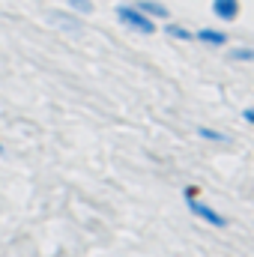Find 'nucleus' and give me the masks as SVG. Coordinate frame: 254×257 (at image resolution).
Listing matches in <instances>:
<instances>
[{
	"label": "nucleus",
	"mask_w": 254,
	"mask_h": 257,
	"mask_svg": "<svg viewBox=\"0 0 254 257\" xmlns=\"http://www.w3.org/2000/svg\"><path fill=\"white\" fill-rule=\"evenodd\" d=\"M242 120H245V123H251V126H254V105H251V108H245V111H242Z\"/></svg>",
	"instance_id": "nucleus-10"
},
{
	"label": "nucleus",
	"mask_w": 254,
	"mask_h": 257,
	"mask_svg": "<svg viewBox=\"0 0 254 257\" xmlns=\"http://www.w3.org/2000/svg\"><path fill=\"white\" fill-rule=\"evenodd\" d=\"M212 12L221 21H236L239 15V0H212Z\"/></svg>",
	"instance_id": "nucleus-3"
},
{
	"label": "nucleus",
	"mask_w": 254,
	"mask_h": 257,
	"mask_svg": "<svg viewBox=\"0 0 254 257\" xmlns=\"http://www.w3.org/2000/svg\"><path fill=\"white\" fill-rule=\"evenodd\" d=\"M0 153H3V144H0Z\"/></svg>",
	"instance_id": "nucleus-11"
},
{
	"label": "nucleus",
	"mask_w": 254,
	"mask_h": 257,
	"mask_svg": "<svg viewBox=\"0 0 254 257\" xmlns=\"http://www.w3.org/2000/svg\"><path fill=\"white\" fill-rule=\"evenodd\" d=\"M69 6L72 9H78V12H90L93 6H90V0H69Z\"/></svg>",
	"instance_id": "nucleus-9"
},
{
	"label": "nucleus",
	"mask_w": 254,
	"mask_h": 257,
	"mask_svg": "<svg viewBox=\"0 0 254 257\" xmlns=\"http://www.w3.org/2000/svg\"><path fill=\"white\" fill-rule=\"evenodd\" d=\"M230 57H233V60H245V63H254V48H236Z\"/></svg>",
	"instance_id": "nucleus-8"
},
{
	"label": "nucleus",
	"mask_w": 254,
	"mask_h": 257,
	"mask_svg": "<svg viewBox=\"0 0 254 257\" xmlns=\"http://www.w3.org/2000/svg\"><path fill=\"white\" fill-rule=\"evenodd\" d=\"M194 39H197V42H203V45H209V48H221V45L227 42V33L212 30V27H200V30L194 33Z\"/></svg>",
	"instance_id": "nucleus-4"
},
{
	"label": "nucleus",
	"mask_w": 254,
	"mask_h": 257,
	"mask_svg": "<svg viewBox=\"0 0 254 257\" xmlns=\"http://www.w3.org/2000/svg\"><path fill=\"white\" fill-rule=\"evenodd\" d=\"M165 33H168V36H174V39H183V42H191V39H194V33L186 30V27H180V24H168V27H165Z\"/></svg>",
	"instance_id": "nucleus-7"
},
{
	"label": "nucleus",
	"mask_w": 254,
	"mask_h": 257,
	"mask_svg": "<svg viewBox=\"0 0 254 257\" xmlns=\"http://www.w3.org/2000/svg\"><path fill=\"white\" fill-rule=\"evenodd\" d=\"M197 186H189L186 192H183V197H186V206H189V212L194 215V218H200L203 224H212V227H227V218L221 215V212H215L212 206H206L200 197H197Z\"/></svg>",
	"instance_id": "nucleus-1"
},
{
	"label": "nucleus",
	"mask_w": 254,
	"mask_h": 257,
	"mask_svg": "<svg viewBox=\"0 0 254 257\" xmlns=\"http://www.w3.org/2000/svg\"><path fill=\"white\" fill-rule=\"evenodd\" d=\"M197 135H200L203 141H215V144H227V141H230L224 132H215V128H209V126H200L197 128Z\"/></svg>",
	"instance_id": "nucleus-6"
},
{
	"label": "nucleus",
	"mask_w": 254,
	"mask_h": 257,
	"mask_svg": "<svg viewBox=\"0 0 254 257\" xmlns=\"http://www.w3.org/2000/svg\"><path fill=\"white\" fill-rule=\"evenodd\" d=\"M135 9H141V12L150 15V18H168V6H162V3H156V0H138Z\"/></svg>",
	"instance_id": "nucleus-5"
},
{
	"label": "nucleus",
	"mask_w": 254,
	"mask_h": 257,
	"mask_svg": "<svg viewBox=\"0 0 254 257\" xmlns=\"http://www.w3.org/2000/svg\"><path fill=\"white\" fill-rule=\"evenodd\" d=\"M117 18L132 27V30H141V33H156V21L150 18V15H144L141 9H135V6H117Z\"/></svg>",
	"instance_id": "nucleus-2"
}]
</instances>
